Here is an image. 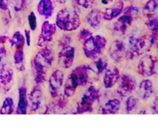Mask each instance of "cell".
Segmentation results:
<instances>
[{
    "mask_svg": "<svg viewBox=\"0 0 158 128\" xmlns=\"http://www.w3.org/2000/svg\"><path fill=\"white\" fill-rule=\"evenodd\" d=\"M110 2H112V0H101V2L104 5H107Z\"/></svg>",
    "mask_w": 158,
    "mask_h": 128,
    "instance_id": "ab89813d",
    "label": "cell"
},
{
    "mask_svg": "<svg viewBox=\"0 0 158 128\" xmlns=\"http://www.w3.org/2000/svg\"><path fill=\"white\" fill-rule=\"evenodd\" d=\"M118 81L119 87L117 91L120 96H127L128 94L132 93L135 90L137 86L135 79L127 75H123L122 76H120Z\"/></svg>",
    "mask_w": 158,
    "mask_h": 128,
    "instance_id": "52a82bcc",
    "label": "cell"
},
{
    "mask_svg": "<svg viewBox=\"0 0 158 128\" xmlns=\"http://www.w3.org/2000/svg\"><path fill=\"white\" fill-rule=\"evenodd\" d=\"M89 70H90V68L86 65L78 66L73 70L78 79L80 86H84L87 84L89 80Z\"/></svg>",
    "mask_w": 158,
    "mask_h": 128,
    "instance_id": "d6986e66",
    "label": "cell"
},
{
    "mask_svg": "<svg viewBox=\"0 0 158 128\" xmlns=\"http://www.w3.org/2000/svg\"><path fill=\"white\" fill-rule=\"evenodd\" d=\"M94 39H95L96 43H97V46H98V48H100V50L103 52V50L105 49V48H106V44H107V41H106V38L102 36V35H98L94 36Z\"/></svg>",
    "mask_w": 158,
    "mask_h": 128,
    "instance_id": "4dcf8cb0",
    "label": "cell"
},
{
    "mask_svg": "<svg viewBox=\"0 0 158 128\" xmlns=\"http://www.w3.org/2000/svg\"><path fill=\"white\" fill-rule=\"evenodd\" d=\"M28 106H29V102L27 98V90L23 86L19 88V102L16 108V114H26L27 112Z\"/></svg>",
    "mask_w": 158,
    "mask_h": 128,
    "instance_id": "2e32d148",
    "label": "cell"
},
{
    "mask_svg": "<svg viewBox=\"0 0 158 128\" xmlns=\"http://www.w3.org/2000/svg\"><path fill=\"white\" fill-rule=\"evenodd\" d=\"M147 25L152 32H158V16L150 15L147 21Z\"/></svg>",
    "mask_w": 158,
    "mask_h": 128,
    "instance_id": "83f0119b",
    "label": "cell"
},
{
    "mask_svg": "<svg viewBox=\"0 0 158 128\" xmlns=\"http://www.w3.org/2000/svg\"><path fill=\"white\" fill-rule=\"evenodd\" d=\"M2 55H0V62H1V60H2Z\"/></svg>",
    "mask_w": 158,
    "mask_h": 128,
    "instance_id": "b9f144b4",
    "label": "cell"
},
{
    "mask_svg": "<svg viewBox=\"0 0 158 128\" xmlns=\"http://www.w3.org/2000/svg\"><path fill=\"white\" fill-rule=\"evenodd\" d=\"M56 1L58 3H60V4H64V3H66L68 0H56Z\"/></svg>",
    "mask_w": 158,
    "mask_h": 128,
    "instance_id": "60d3db41",
    "label": "cell"
},
{
    "mask_svg": "<svg viewBox=\"0 0 158 128\" xmlns=\"http://www.w3.org/2000/svg\"><path fill=\"white\" fill-rule=\"evenodd\" d=\"M133 18L128 15H123L119 17L118 19L114 22V31L117 33L124 34L127 29L128 26L131 25L133 21Z\"/></svg>",
    "mask_w": 158,
    "mask_h": 128,
    "instance_id": "e0dca14e",
    "label": "cell"
},
{
    "mask_svg": "<svg viewBox=\"0 0 158 128\" xmlns=\"http://www.w3.org/2000/svg\"><path fill=\"white\" fill-rule=\"evenodd\" d=\"M71 41H72V39H71V38L69 35H64L60 40V46L62 48L68 47V46H69V44L71 43Z\"/></svg>",
    "mask_w": 158,
    "mask_h": 128,
    "instance_id": "e575fe53",
    "label": "cell"
},
{
    "mask_svg": "<svg viewBox=\"0 0 158 128\" xmlns=\"http://www.w3.org/2000/svg\"><path fill=\"white\" fill-rule=\"evenodd\" d=\"M108 65L107 61L105 58H99L96 61V68H97V73L101 74L106 69Z\"/></svg>",
    "mask_w": 158,
    "mask_h": 128,
    "instance_id": "f1b7e54d",
    "label": "cell"
},
{
    "mask_svg": "<svg viewBox=\"0 0 158 128\" xmlns=\"http://www.w3.org/2000/svg\"><path fill=\"white\" fill-rule=\"evenodd\" d=\"M103 18V12L99 9H94L86 15V21L92 28H97L100 25Z\"/></svg>",
    "mask_w": 158,
    "mask_h": 128,
    "instance_id": "ffe728a7",
    "label": "cell"
},
{
    "mask_svg": "<svg viewBox=\"0 0 158 128\" xmlns=\"http://www.w3.org/2000/svg\"><path fill=\"white\" fill-rule=\"evenodd\" d=\"M0 114H1V111H0Z\"/></svg>",
    "mask_w": 158,
    "mask_h": 128,
    "instance_id": "7bdbcfd3",
    "label": "cell"
},
{
    "mask_svg": "<svg viewBox=\"0 0 158 128\" xmlns=\"http://www.w3.org/2000/svg\"><path fill=\"white\" fill-rule=\"evenodd\" d=\"M151 111L154 114H158V96L155 97L153 100V102L151 106Z\"/></svg>",
    "mask_w": 158,
    "mask_h": 128,
    "instance_id": "d590c367",
    "label": "cell"
},
{
    "mask_svg": "<svg viewBox=\"0 0 158 128\" xmlns=\"http://www.w3.org/2000/svg\"><path fill=\"white\" fill-rule=\"evenodd\" d=\"M81 25L80 17L75 9H63L56 15V25L65 32L77 30Z\"/></svg>",
    "mask_w": 158,
    "mask_h": 128,
    "instance_id": "7a4b0ae2",
    "label": "cell"
},
{
    "mask_svg": "<svg viewBox=\"0 0 158 128\" xmlns=\"http://www.w3.org/2000/svg\"><path fill=\"white\" fill-rule=\"evenodd\" d=\"M31 2L32 0H12V4L15 12H20L23 10Z\"/></svg>",
    "mask_w": 158,
    "mask_h": 128,
    "instance_id": "4316f807",
    "label": "cell"
},
{
    "mask_svg": "<svg viewBox=\"0 0 158 128\" xmlns=\"http://www.w3.org/2000/svg\"><path fill=\"white\" fill-rule=\"evenodd\" d=\"M83 50L85 56L93 60L97 58V57L102 54V52L96 43L94 36H90L85 40L83 45Z\"/></svg>",
    "mask_w": 158,
    "mask_h": 128,
    "instance_id": "9c48e42d",
    "label": "cell"
},
{
    "mask_svg": "<svg viewBox=\"0 0 158 128\" xmlns=\"http://www.w3.org/2000/svg\"><path fill=\"white\" fill-rule=\"evenodd\" d=\"M157 9L158 0H149L143 6V14L146 15H151V14L155 12Z\"/></svg>",
    "mask_w": 158,
    "mask_h": 128,
    "instance_id": "d4e9b609",
    "label": "cell"
},
{
    "mask_svg": "<svg viewBox=\"0 0 158 128\" xmlns=\"http://www.w3.org/2000/svg\"><path fill=\"white\" fill-rule=\"evenodd\" d=\"M155 58L151 55H146L140 58L137 65L139 74L143 77H151L156 73Z\"/></svg>",
    "mask_w": 158,
    "mask_h": 128,
    "instance_id": "277c9868",
    "label": "cell"
},
{
    "mask_svg": "<svg viewBox=\"0 0 158 128\" xmlns=\"http://www.w3.org/2000/svg\"><path fill=\"white\" fill-rule=\"evenodd\" d=\"M42 98H43L42 90L40 85L37 84L36 86H34L28 96V100H29L28 102H29L31 111L35 112L40 108L42 102Z\"/></svg>",
    "mask_w": 158,
    "mask_h": 128,
    "instance_id": "30bf717a",
    "label": "cell"
},
{
    "mask_svg": "<svg viewBox=\"0 0 158 128\" xmlns=\"http://www.w3.org/2000/svg\"><path fill=\"white\" fill-rule=\"evenodd\" d=\"M28 22H29V29L32 31H34L36 29L37 27V20L36 16L33 12H30V14L28 16Z\"/></svg>",
    "mask_w": 158,
    "mask_h": 128,
    "instance_id": "1f68e13d",
    "label": "cell"
},
{
    "mask_svg": "<svg viewBox=\"0 0 158 128\" xmlns=\"http://www.w3.org/2000/svg\"><path fill=\"white\" fill-rule=\"evenodd\" d=\"M120 72L117 67L109 68L106 69L103 77V85L106 88H111L116 84L120 78Z\"/></svg>",
    "mask_w": 158,
    "mask_h": 128,
    "instance_id": "7c38bea8",
    "label": "cell"
},
{
    "mask_svg": "<svg viewBox=\"0 0 158 128\" xmlns=\"http://www.w3.org/2000/svg\"><path fill=\"white\" fill-rule=\"evenodd\" d=\"M139 101L137 98L134 96H131L127 99L126 103H125V107L127 113H131L133 111L136 110L138 106Z\"/></svg>",
    "mask_w": 158,
    "mask_h": 128,
    "instance_id": "484cf974",
    "label": "cell"
},
{
    "mask_svg": "<svg viewBox=\"0 0 158 128\" xmlns=\"http://www.w3.org/2000/svg\"><path fill=\"white\" fill-rule=\"evenodd\" d=\"M125 46L123 41L120 40H115L110 45L109 53L111 58L115 62H120L125 55Z\"/></svg>",
    "mask_w": 158,
    "mask_h": 128,
    "instance_id": "8fae6325",
    "label": "cell"
},
{
    "mask_svg": "<svg viewBox=\"0 0 158 128\" xmlns=\"http://www.w3.org/2000/svg\"><path fill=\"white\" fill-rule=\"evenodd\" d=\"M9 41L12 46L15 47L16 49H23L25 45V37L19 32H15Z\"/></svg>",
    "mask_w": 158,
    "mask_h": 128,
    "instance_id": "603a6c76",
    "label": "cell"
},
{
    "mask_svg": "<svg viewBox=\"0 0 158 128\" xmlns=\"http://www.w3.org/2000/svg\"><path fill=\"white\" fill-rule=\"evenodd\" d=\"M54 61V52L48 48L40 49L32 61V68L34 72V80L37 84L45 82L46 72Z\"/></svg>",
    "mask_w": 158,
    "mask_h": 128,
    "instance_id": "6da1fadb",
    "label": "cell"
},
{
    "mask_svg": "<svg viewBox=\"0 0 158 128\" xmlns=\"http://www.w3.org/2000/svg\"><path fill=\"white\" fill-rule=\"evenodd\" d=\"M154 93V84L149 79L143 80L138 86L137 94L142 100H148Z\"/></svg>",
    "mask_w": 158,
    "mask_h": 128,
    "instance_id": "9a60e30c",
    "label": "cell"
},
{
    "mask_svg": "<svg viewBox=\"0 0 158 128\" xmlns=\"http://www.w3.org/2000/svg\"><path fill=\"white\" fill-rule=\"evenodd\" d=\"M90 36H92V32L89 30H88V29H82L80 32V33H79V38H80V40L83 41Z\"/></svg>",
    "mask_w": 158,
    "mask_h": 128,
    "instance_id": "836d02e7",
    "label": "cell"
},
{
    "mask_svg": "<svg viewBox=\"0 0 158 128\" xmlns=\"http://www.w3.org/2000/svg\"><path fill=\"white\" fill-rule=\"evenodd\" d=\"M120 108V101L118 99H111L105 104L101 110L103 114H117Z\"/></svg>",
    "mask_w": 158,
    "mask_h": 128,
    "instance_id": "44dd1931",
    "label": "cell"
},
{
    "mask_svg": "<svg viewBox=\"0 0 158 128\" xmlns=\"http://www.w3.org/2000/svg\"><path fill=\"white\" fill-rule=\"evenodd\" d=\"M14 110V102L12 98H6L3 101L2 106L1 109V114H11L13 113Z\"/></svg>",
    "mask_w": 158,
    "mask_h": 128,
    "instance_id": "cb8c5ba5",
    "label": "cell"
},
{
    "mask_svg": "<svg viewBox=\"0 0 158 128\" xmlns=\"http://www.w3.org/2000/svg\"><path fill=\"white\" fill-rule=\"evenodd\" d=\"M75 48L73 47L63 48L58 54V64L63 68H69L73 64Z\"/></svg>",
    "mask_w": 158,
    "mask_h": 128,
    "instance_id": "ba28073f",
    "label": "cell"
},
{
    "mask_svg": "<svg viewBox=\"0 0 158 128\" xmlns=\"http://www.w3.org/2000/svg\"><path fill=\"white\" fill-rule=\"evenodd\" d=\"M24 60L25 56L23 49H16L14 53V62L17 70L20 72H23L25 70Z\"/></svg>",
    "mask_w": 158,
    "mask_h": 128,
    "instance_id": "7402d4cb",
    "label": "cell"
},
{
    "mask_svg": "<svg viewBox=\"0 0 158 128\" xmlns=\"http://www.w3.org/2000/svg\"><path fill=\"white\" fill-rule=\"evenodd\" d=\"M13 80V71L9 66H2L0 69V84L5 91H9L10 84Z\"/></svg>",
    "mask_w": 158,
    "mask_h": 128,
    "instance_id": "5bb4252c",
    "label": "cell"
},
{
    "mask_svg": "<svg viewBox=\"0 0 158 128\" xmlns=\"http://www.w3.org/2000/svg\"><path fill=\"white\" fill-rule=\"evenodd\" d=\"M39 14L45 18H49L52 16L54 11V6L52 0H40L37 6Z\"/></svg>",
    "mask_w": 158,
    "mask_h": 128,
    "instance_id": "ac0fdd59",
    "label": "cell"
},
{
    "mask_svg": "<svg viewBox=\"0 0 158 128\" xmlns=\"http://www.w3.org/2000/svg\"><path fill=\"white\" fill-rule=\"evenodd\" d=\"M123 12L124 15H128V16L131 17V18L134 19V18H135L138 15L139 9L138 8L136 7V6H128V7H127L126 9H123Z\"/></svg>",
    "mask_w": 158,
    "mask_h": 128,
    "instance_id": "f546056e",
    "label": "cell"
},
{
    "mask_svg": "<svg viewBox=\"0 0 158 128\" xmlns=\"http://www.w3.org/2000/svg\"><path fill=\"white\" fill-rule=\"evenodd\" d=\"M25 41L28 46L30 45L31 44V35L30 32L29 30H25Z\"/></svg>",
    "mask_w": 158,
    "mask_h": 128,
    "instance_id": "74e56055",
    "label": "cell"
},
{
    "mask_svg": "<svg viewBox=\"0 0 158 128\" xmlns=\"http://www.w3.org/2000/svg\"><path fill=\"white\" fill-rule=\"evenodd\" d=\"M77 6L83 7L84 9H89L94 5L95 0H73Z\"/></svg>",
    "mask_w": 158,
    "mask_h": 128,
    "instance_id": "d6a6232c",
    "label": "cell"
},
{
    "mask_svg": "<svg viewBox=\"0 0 158 128\" xmlns=\"http://www.w3.org/2000/svg\"><path fill=\"white\" fill-rule=\"evenodd\" d=\"M99 92L94 86L88 87L87 90L83 94L81 101L77 105V113L83 114L92 111V106L94 101L98 98Z\"/></svg>",
    "mask_w": 158,
    "mask_h": 128,
    "instance_id": "3957f363",
    "label": "cell"
},
{
    "mask_svg": "<svg viewBox=\"0 0 158 128\" xmlns=\"http://www.w3.org/2000/svg\"><path fill=\"white\" fill-rule=\"evenodd\" d=\"M64 81V75L59 69L54 71L49 78V90L52 98H56L59 91L61 88Z\"/></svg>",
    "mask_w": 158,
    "mask_h": 128,
    "instance_id": "8992f818",
    "label": "cell"
},
{
    "mask_svg": "<svg viewBox=\"0 0 158 128\" xmlns=\"http://www.w3.org/2000/svg\"><path fill=\"white\" fill-rule=\"evenodd\" d=\"M7 40H9V38L7 36H0V48L4 46V44Z\"/></svg>",
    "mask_w": 158,
    "mask_h": 128,
    "instance_id": "f35d334b",
    "label": "cell"
},
{
    "mask_svg": "<svg viewBox=\"0 0 158 128\" xmlns=\"http://www.w3.org/2000/svg\"><path fill=\"white\" fill-rule=\"evenodd\" d=\"M9 0H0V9L3 11L8 10L9 8Z\"/></svg>",
    "mask_w": 158,
    "mask_h": 128,
    "instance_id": "8d00e7d4",
    "label": "cell"
},
{
    "mask_svg": "<svg viewBox=\"0 0 158 128\" xmlns=\"http://www.w3.org/2000/svg\"><path fill=\"white\" fill-rule=\"evenodd\" d=\"M123 11V2L122 0L117 1L112 7L105 9L103 13V18L106 21H111L117 18Z\"/></svg>",
    "mask_w": 158,
    "mask_h": 128,
    "instance_id": "4fadbf2b",
    "label": "cell"
},
{
    "mask_svg": "<svg viewBox=\"0 0 158 128\" xmlns=\"http://www.w3.org/2000/svg\"><path fill=\"white\" fill-rule=\"evenodd\" d=\"M56 32V24H52L49 21H45L41 26V32L38 40V45L44 47L47 43L52 40V36Z\"/></svg>",
    "mask_w": 158,
    "mask_h": 128,
    "instance_id": "5b68a950",
    "label": "cell"
}]
</instances>
